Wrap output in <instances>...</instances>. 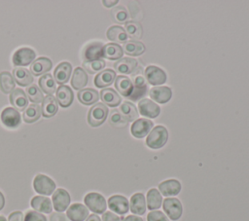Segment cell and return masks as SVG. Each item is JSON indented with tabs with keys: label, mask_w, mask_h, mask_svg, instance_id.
I'll return each instance as SVG.
<instances>
[{
	"label": "cell",
	"mask_w": 249,
	"mask_h": 221,
	"mask_svg": "<svg viewBox=\"0 0 249 221\" xmlns=\"http://www.w3.org/2000/svg\"><path fill=\"white\" fill-rule=\"evenodd\" d=\"M168 139V131L163 126H156L146 138V145L152 149H160L165 145Z\"/></svg>",
	"instance_id": "6da1fadb"
},
{
	"label": "cell",
	"mask_w": 249,
	"mask_h": 221,
	"mask_svg": "<svg viewBox=\"0 0 249 221\" xmlns=\"http://www.w3.org/2000/svg\"><path fill=\"white\" fill-rule=\"evenodd\" d=\"M85 205L94 214H103L107 208L105 198L97 192H89L84 198Z\"/></svg>",
	"instance_id": "7a4b0ae2"
},
{
	"label": "cell",
	"mask_w": 249,
	"mask_h": 221,
	"mask_svg": "<svg viewBox=\"0 0 249 221\" xmlns=\"http://www.w3.org/2000/svg\"><path fill=\"white\" fill-rule=\"evenodd\" d=\"M55 182L48 175L39 173L33 179V188L41 196H50L55 191Z\"/></svg>",
	"instance_id": "3957f363"
},
{
	"label": "cell",
	"mask_w": 249,
	"mask_h": 221,
	"mask_svg": "<svg viewBox=\"0 0 249 221\" xmlns=\"http://www.w3.org/2000/svg\"><path fill=\"white\" fill-rule=\"evenodd\" d=\"M108 112V107L104 103H95L88 113V123L91 127H98L102 125L107 119Z\"/></svg>",
	"instance_id": "277c9868"
},
{
	"label": "cell",
	"mask_w": 249,
	"mask_h": 221,
	"mask_svg": "<svg viewBox=\"0 0 249 221\" xmlns=\"http://www.w3.org/2000/svg\"><path fill=\"white\" fill-rule=\"evenodd\" d=\"M162 208L166 216L172 221L178 220L183 213V206L181 202L177 198L173 197L166 198L162 201Z\"/></svg>",
	"instance_id": "5b68a950"
},
{
	"label": "cell",
	"mask_w": 249,
	"mask_h": 221,
	"mask_svg": "<svg viewBox=\"0 0 249 221\" xmlns=\"http://www.w3.org/2000/svg\"><path fill=\"white\" fill-rule=\"evenodd\" d=\"M71 198L69 193L63 188H57L52 195L53 208L57 212L65 211L70 205Z\"/></svg>",
	"instance_id": "8992f818"
},
{
	"label": "cell",
	"mask_w": 249,
	"mask_h": 221,
	"mask_svg": "<svg viewBox=\"0 0 249 221\" xmlns=\"http://www.w3.org/2000/svg\"><path fill=\"white\" fill-rule=\"evenodd\" d=\"M35 56H36V54L32 49L27 47H22L18 49L14 53L12 60L15 66L20 67V66H26L31 62H33L35 60Z\"/></svg>",
	"instance_id": "52a82bcc"
},
{
	"label": "cell",
	"mask_w": 249,
	"mask_h": 221,
	"mask_svg": "<svg viewBox=\"0 0 249 221\" xmlns=\"http://www.w3.org/2000/svg\"><path fill=\"white\" fill-rule=\"evenodd\" d=\"M108 207L112 212L118 215H124L129 210V202L123 195H113L108 199L107 202Z\"/></svg>",
	"instance_id": "ba28073f"
},
{
	"label": "cell",
	"mask_w": 249,
	"mask_h": 221,
	"mask_svg": "<svg viewBox=\"0 0 249 221\" xmlns=\"http://www.w3.org/2000/svg\"><path fill=\"white\" fill-rule=\"evenodd\" d=\"M132 76H133V82H132L133 92L130 94V96H128L127 98L132 101H136L146 95L148 87H147V82L143 75L141 74L135 75L134 73H132Z\"/></svg>",
	"instance_id": "9c48e42d"
},
{
	"label": "cell",
	"mask_w": 249,
	"mask_h": 221,
	"mask_svg": "<svg viewBox=\"0 0 249 221\" xmlns=\"http://www.w3.org/2000/svg\"><path fill=\"white\" fill-rule=\"evenodd\" d=\"M153 127H154V123L151 120L145 119V118H139L132 123L130 127V131L134 137L143 138L148 134L150 130H152Z\"/></svg>",
	"instance_id": "30bf717a"
},
{
	"label": "cell",
	"mask_w": 249,
	"mask_h": 221,
	"mask_svg": "<svg viewBox=\"0 0 249 221\" xmlns=\"http://www.w3.org/2000/svg\"><path fill=\"white\" fill-rule=\"evenodd\" d=\"M145 78L149 84L156 86L165 83L167 76L161 68L156 65H149L145 69Z\"/></svg>",
	"instance_id": "8fae6325"
},
{
	"label": "cell",
	"mask_w": 249,
	"mask_h": 221,
	"mask_svg": "<svg viewBox=\"0 0 249 221\" xmlns=\"http://www.w3.org/2000/svg\"><path fill=\"white\" fill-rule=\"evenodd\" d=\"M0 118L3 125L10 129H15L20 124V115L14 107L4 108L1 112Z\"/></svg>",
	"instance_id": "7c38bea8"
},
{
	"label": "cell",
	"mask_w": 249,
	"mask_h": 221,
	"mask_svg": "<svg viewBox=\"0 0 249 221\" xmlns=\"http://www.w3.org/2000/svg\"><path fill=\"white\" fill-rule=\"evenodd\" d=\"M89 215L88 207L79 203L70 204L66 209V216L70 221H85Z\"/></svg>",
	"instance_id": "4fadbf2b"
},
{
	"label": "cell",
	"mask_w": 249,
	"mask_h": 221,
	"mask_svg": "<svg viewBox=\"0 0 249 221\" xmlns=\"http://www.w3.org/2000/svg\"><path fill=\"white\" fill-rule=\"evenodd\" d=\"M139 113L148 118H156L160 113V106L149 98H142L138 102Z\"/></svg>",
	"instance_id": "5bb4252c"
},
{
	"label": "cell",
	"mask_w": 249,
	"mask_h": 221,
	"mask_svg": "<svg viewBox=\"0 0 249 221\" xmlns=\"http://www.w3.org/2000/svg\"><path fill=\"white\" fill-rule=\"evenodd\" d=\"M181 183L177 179H167L159 184V191L166 198L175 197L181 191Z\"/></svg>",
	"instance_id": "9a60e30c"
},
{
	"label": "cell",
	"mask_w": 249,
	"mask_h": 221,
	"mask_svg": "<svg viewBox=\"0 0 249 221\" xmlns=\"http://www.w3.org/2000/svg\"><path fill=\"white\" fill-rule=\"evenodd\" d=\"M10 102L18 111H24L28 106V98L26 93L20 88H16L10 93Z\"/></svg>",
	"instance_id": "2e32d148"
},
{
	"label": "cell",
	"mask_w": 249,
	"mask_h": 221,
	"mask_svg": "<svg viewBox=\"0 0 249 221\" xmlns=\"http://www.w3.org/2000/svg\"><path fill=\"white\" fill-rule=\"evenodd\" d=\"M85 61L101 59L103 57V45L100 42H92L86 46L83 53Z\"/></svg>",
	"instance_id": "e0dca14e"
},
{
	"label": "cell",
	"mask_w": 249,
	"mask_h": 221,
	"mask_svg": "<svg viewBox=\"0 0 249 221\" xmlns=\"http://www.w3.org/2000/svg\"><path fill=\"white\" fill-rule=\"evenodd\" d=\"M137 60L131 57H122L117 60L114 64L115 70L120 74L129 75L132 74L137 69Z\"/></svg>",
	"instance_id": "ac0fdd59"
},
{
	"label": "cell",
	"mask_w": 249,
	"mask_h": 221,
	"mask_svg": "<svg viewBox=\"0 0 249 221\" xmlns=\"http://www.w3.org/2000/svg\"><path fill=\"white\" fill-rule=\"evenodd\" d=\"M147 203L146 198L142 193H135L131 196L129 201V210L134 215H143L146 212Z\"/></svg>",
	"instance_id": "d6986e66"
},
{
	"label": "cell",
	"mask_w": 249,
	"mask_h": 221,
	"mask_svg": "<svg viewBox=\"0 0 249 221\" xmlns=\"http://www.w3.org/2000/svg\"><path fill=\"white\" fill-rule=\"evenodd\" d=\"M30 205L40 213H51L53 210L52 200L46 196H34L30 201Z\"/></svg>",
	"instance_id": "ffe728a7"
},
{
	"label": "cell",
	"mask_w": 249,
	"mask_h": 221,
	"mask_svg": "<svg viewBox=\"0 0 249 221\" xmlns=\"http://www.w3.org/2000/svg\"><path fill=\"white\" fill-rule=\"evenodd\" d=\"M72 72V65L67 62V61H63L60 62L53 71V79L55 81V83L59 84V85H63L64 83H67L70 75Z\"/></svg>",
	"instance_id": "44dd1931"
},
{
	"label": "cell",
	"mask_w": 249,
	"mask_h": 221,
	"mask_svg": "<svg viewBox=\"0 0 249 221\" xmlns=\"http://www.w3.org/2000/svg\"><path fill=\"white\" fill-rule=\"evenodd\" d=\"M53 67V62L49 57L40 56L35 59L30 66V73L34 76L46 74Z\"/></svg>",
	"instance_id": "7402d4cb"
},
{
	"label": "cell",
	"mask_w": 249,
	"mask_h": 221,
	"mask_svg": "<svg viewBox=\"0 0 249 221\" xmlns=\"http://www.w3.org/2000/svg\"><path fill=\"white\" fill-rule=\"evenodd\" d=\"M55 95H56L55 98H56L57 103L63 108L70 106L71 103L73 102V98H74L73 92L71 91L70 87H68L66 85H60L56 89Z\"/></svg>",
	"instance_id": "603a6c76"
},
{
	"label": "cell",
	"mask_w": 249,
	"mask_h": 221,
	"mask_svg": "<svg viewBox=\"0 0 249 221\" xmlns=\"http://www.w3.org/2000/svg\"><path fill=\"white\" fill-rule=\"evenodd\" d=\"M149 94L153 100L159 103H166L171 98L172 91L169 87L159 86V87H153L150 90Z\"/></svg>",
	"instance_id": "cb8c5ba5"
},
{
	"label": "cell",
	"mask_w": 249,
	"mask_h": 221,
	"mask_svg": "<svg viewBox=\"0 0 249 221\" xmlns=\"http://www.w3.org/2000/svg\"><path fill=\"white\" fill-rule=\"evenodd\" d=\"M116 80V72L113 69L107 68L99 72L94 78V85L97 88H106L114 83Z\"/></svg>",
	"instance_id": "d4e9b609"
},
{
	"label": "cell",
	"mask_w": 249,
	"mask_h": 221,
	"mask_svg": "<svg viewBox=\"0 0 249 221\" xmlns=\"http://www.w3.org/2000/svg\"><path fill=\"white\" fill-rule=\"evenodd\" d=\"M58 110V103L56 101V98L52 95H46L42 101V106H41V111L42 115L45 118H51L56 114Z\"/></svg>",
	"instance_id": "484cf974"
},
{
	"label": "cell",
	"mask_w": 249,
	"mask_h": 221,
	"mask_svg": "<svg viewBox=\"0 0 249 221\" xmlns=\"http://www.w3.org/2000/svg\"><path fill=\"white\" fill-rule=\"evenodd\" d=\"M115 88L123 96L128 97L133 92L132 80L127 76L120 75L115 80Z\"/></svg>",
	"instance_id": "4316f807"
},
{
	"label": "cell",
	"mask_w": 249,
	"mask_h": 221,
	"mask_svg": "<svg viewBox=\"0 0 249 221\" xmlns=\"http://www.w3.org/2000/svg\"><path fill=\"white\" fill-rule=\"evenodd\" d=\"M13 77L15 82L21 87L29 86L33 82L32 74L24 67H15L13 69Z\"/></svg>",
	"instance_id": "83f0119b"
},
{
	"label": "cell",
	"mask_w": 249,
	"mask_h": 221,
	"mask_svg": "<svg viewBox=\"0 0 249 221\" xmlns=\"http://www.w3.org/2000/svg\"><path fill=\"white\" fill-rule=\"evenodd\" d=\"M100 98L106 106H110V107H116L120 105L121 99H122L119 93L111 88H105L101 90Z\"/></svg>",
	"instance_id": "f1b7e54d"
},
{
	"label": "cell",
	"mask_w": 249,
	"mask_h": 221,
	"mask_svg": "<svg viewBox=\"0 0 249 221\" xmlns=\"http://www.w3.org/2000/svg\"><path fill=\"white\" fill-rule=\"evenodd\" d=\"M106 36L110 41L116 44H124L128 38L124 28L119 25L110 26L106 32Z\"/></svg>",
	"instance_id": "f546056e"
},
{
	"label": "cell",
	"mask_w": 249,
	"mask_h": 221,
	"mask_svg": "<svg viewBox=\"0 0 249 221\" xmlns=\"http://www.w3.org/2000/svg\"><path fill=\"white\" fill-rule=\"evenodd\" d=\"M77 96L79 101L84 105H91L97 102V100L99 99V93L97 92V91L90 88L80 90L77 93Z\"/></svg>",
	"instance_id": "4dcf8cb0"
},
{
	"label": "cell",
	"mask_w": 249,
	"mask_h": 221,
	"mask_svg": "<svg viewBox=\"0 0 249 221\" xmlns=\"http://www.w3.org/2000/svg\"><path fill=\"white\" fill-rule=\"evenodd\" d=\"M147 208L152 210L159 209L162 205V196L156 188H152L147 192L146 196Z\"/></svg>",
	"instance_id": "1f68e13d"
},
{
	"label": "cell",
	"mask_w": 249,
	"mask_h": 221,
	"mask_svg": "<svg viewBox=\"0 0 249 221\" xmlns=\"http://www.w3.org/2000/svg\"><path fill=\"white\" fill-rule=\"evenodd\" d=\"M124 50L121 47V45L116 43H108L103 46V57L110 59V60H116L123 57Z\"/></svg>",
	"instance_id": "d6a6232c"
},
{
	"label": "cell",
	"mask_w": 249,
	"mask_h": 221,
	"mask_svg": "<svg viewBox=\"0 0 249 221\" xmlns=\"http://www.w3.org/2000/svg\"><path fill=\"white\" fill-rule=\"evenodd\" d=\"M88 84V75L86 71L82 67H76L72 78H71V86L74 90H82Z\"/></svg>",
	"instance_id": "836d02e7"
},
{
	"label": "cell",
	"mask_w": 249,
	"mask_h": 221,
	"mask_svg": "<svg viewBox=\"0 0 249 221\" xmlns=\"http://www.w3.org/2000/svg\"><path fill=\"white\" fill-rule=\"evenodd\" d=\"M38 83H39L40 90L43 91L47 95L53 94L54 92H56L55 81H54L53 75H51L50 73H46V74L42 75L39 78Z\"/></svg>",
	"instance_id": "e575fe53"
},
{
	"label": "cell",
	"mask_w": 249,
	"mask_h": 221,
	"mask_svg": "<svg viewBox=\"0 0 249 221\" xmlns=\"http://www.w3.org/2000/svg\"><path fill=\"white\" fill-rule=\"evenodd\" d=\"M123 50H124V53H125L127 55L137 56V55H142L145 52L146 48H145L144 44L140 41L129 40L124 44Z\"/></svg>",
	"instance_id": "d590c367"
},
{
	"label": "cell",
	"mask_w": 249,
	"mask_h": 221,
	"mask_svg": "<svg viewBox=\"0 0 249 221\" xmlns=\"http://www.w3.org/2000/svg\"><path fill=\"white\" fill-rule=\"evenodd\" d=\"M124 30L126 32L127 37L131 38L134 41L139 40L143 35V29L140 22L136 20L126 21L124 23Z\"/></svg>",
	"instance_id": "8d00e7d4"
},
{
	"label": "cell",
	"mask_w": 249,
	"mask_h": 221,
	"mask_svg": "<svg viewBox=\"0 0 249 221\" xmlns=\"http://www.w3.org/2000/svg\"><path fill=\"white\" fill-rule=\"evenodd\" d=\"M41 115H42L41 106H39L38 104L32 103L25 108V110L23 111V114H22V118L25 123L30 124V123H34L37 120H39Z\"/></svg>",
	"instance_id": "74e56055"
},
{
	"label": "cell",
	"mask_w": 249,
	"mask_h": 221,
	"mask_svg": "<svg viewBox=\"0 0 249 221\" xmlns=\"http://www.w3.org/2000/svg\"><path fill=\"white\" fill-rule=\"evenodd\" d=\"M120 113L127 121L132 122L137 120L139 114L136 107L129 101H124L120 106Z\"/></svg>",
	"instance_id": "f35d334b"
},
{
	"label": "cell",
	"mask_w": 249,
	"mask_h": 221,
	"mask_svg": "<svg viewBox=\"0 0 249 221\" xmlns=\"http://www.w3.org/2000/svg\"><path fill=\"white\" fill-rule=\"evenodd\" d=\"M16 82L13 75L8 71L0 72V90L4 93H11L15 90Z\"/></svg>",
	"instance_id": "ab89813d"
},
{
	"label": "cell",
	"mask_w": 249,
	"mask_h": 221,
	"mask_svg": "<svg viewBox=\"0 0 249 221\" xmlns=\"http://www.w3.org/2000/svg\"><path fill=\"white\" fill-rule=\"evenodd\" d=\"M26 95H27V98L35 104L42 102L43 99H44V95H43L42 91L38 88V86H36L34 84H31L30 86L27 87Z\"/></svg>",
	"instance_id": "60d3db41"
},
{
	"label": "cell",
	"mask_w": 249,
	"mask_h": 221,
	"mask_svg": "<svg viewBox=\"0 0 249 221\" xmlns=\"http://www.w3.org/2000/svg\"><path fill=\"white\" fill-rule=\"evenodd\" d=\"M106 63L103 59L91 60V61H84L83 67L90 74H94L98 71H101L105 67Z\"/></svg>",
	"instance_id": "b9f144b4"
},
{
	"label": "cell",
	"mask_w": 249,
	"mask_h": 221,
	"mask_svg": "<svg viewBox=\"0 0 249 221\" xmlns=\"http://www.w3.org/2000/svg\"><path fill=\"white\" fill-rule=\"evenodd\" d=\"M109 123L115 128H124L127 125V121L122 116L119 110H113L110 113Z\"/></svg>",
	"instance_id": "7bdbcfd3"
},
{
	"label": "cell",
	"mask_w": 249,
	"mask_h": 221,
	"mask_svg": "<svg viewBox=\"0 0 249 221\" xmlns=\"http://www.w3.org/2000/svg\"><path fill=\"white\" fill-rule=\"evenodd\" d=\"M111 14L114 18V21H116V22L124 23L128 19V12L123 6H118V7L114 8L112 10Z\"/></svg>",
	"instance_id": "ee69618b"
},
{
	"label": "cell",
	"mask_w": 249,
	"mask_h": 221,
	"mask_svg": "<svg viewBox=\"0 0 249 221\" xmlns=\"http://www.w3.org/2000/svg\"><path fill=\"white\" fill-rule=\"evenodd\" d=\"M23 221H47V217L38 211L28 210L24 215Z\"/></svg>",
	"instance_id": "f6af8a7d"
},
{
	"label": "cell",
	"mask_w": 249,
	"mask_h": 221,
	"mask_svg": "<svg viewBox=\"0 0 249 221\" xmlns=\"http://www.w3.org/2000/svg\"><path fill=\"white\" fill-rule=\"evenodd\" d=\"M147 221H169L168 217L160 210H152L147 215Z\"/></svg>",
	"instance_id": "bcb514c9"
},
{
	"label": "cell",
	"mask_w": 249,
	"mask_h": 221,
	"mask_svg": "<svg viewBox=\"0 0 249 221\" xmlns=\"http://www.w3.org/2000/svg\"><path fill=\"white\" fill-rule=\"evenodd\" d=\"M102 221H123L124 217L120 216L112 211H105L102 214Z\"/></svg>",
	"instance_id": "7dc6e473"
},
{
	"label": "cell",
	"mask_w": 249,
	"mask_h": 221,
	"mask_svg": "<svg viewBox=\"0 0 249 221\" xmlns=\"http://www.w3.org/2000/svg\"><path fill=\"white\" fill-rule=\"evenodd\" d=\"M50 221H70L63 212H53L50 216Z\"/></svg>",
	"instance_id": "c3c4849f"
},
{
	"label": "cell",
	"mask_w": 249,
	"mask_h": 221,
	"mask_svg": "<svg viewBox=\"0 0 249 221\" xmlns=\"http://www.w3.org/2000/svg\"><path fill=\"white\" fill-rule=\"evenodd\" d=\"M23 213L19 210H16L10 213L8 217V221H23Z\"/></svg>",
	"instance_id": "681fc988"
},
{
	"label": "cell",
	"mask_w": 249,
	"mask_h": 221,
	"mask_svg": "<svg viewBox=\"0 0 249 221\" xmlns=\"http://www.w3.org/2000/svg\"><path fill=\"white\" fill-rule=\"evenodd\" d=\"M123 221H143V219L140 216L137 215H128L125 218H124Z\"/></svg>",
	"instance_id": "f907efd6"
},
{
	"label": "cell",
	"mask_w": 249,
	"mask_h": 221,
	"mask_svg": "<svg viewBox=\"0 0 249 221\" xmlns=\"http://www.w3.org/2000/svg\"><path fill=\"white\" fill-rule=\"evenodd\" d=\"M85 221H102V220H101V218L97 214L92 213V214H89Z\"/></svg>",
	"instance_id": "816d5d0a"
},
{
	"label": "cell",
	"mask_w": 249,
	"mask_h": 221,
	"mask_svg": "<svg viewBox=\"0 0 249 221\" xmlns=\"http://www.w3.org/2000/svg\"><path fill=\"white\" fill-rule=\"evenodd\" d=\"M102 3H103V5H104L105 7L109 8V7H113V6H115V5L118 3V1H117V0H114V1H108V0H104V1H102Z\"/></svg>",
	"instance_id": "f5cc1de1"
},
{
	"label": "cell",
	"mask_w": 249,
	"mask_h": 221,
	"mask_svg": "<svg viewBox=\"0 0 249 221\" xmlns=\"http://www.w3.org/2000/svg\"><path fill=\"white\" fill-rule=\"evenodd\" d=\"M4 205H5V197H4L3 193L0 191V210L3 209Z\"/></svg>",
	"instance_id": "db71d44e"
},
{
	"label": "cell",
	"mask_w": 249,
	"mask_h": 221,
	"mask_svg": "<svg viewBox=\"0 0 249 221\" xmlns=\"http://www.w3.org/2000/svg\"><path fill=\"white\" fill-rule=\"evenodd\" d=\"M0 221H8V220L6 219V217H5V216L0 215Z\"/></svg>",
	"instance_id": "11a10c76"
}]
</instances>
